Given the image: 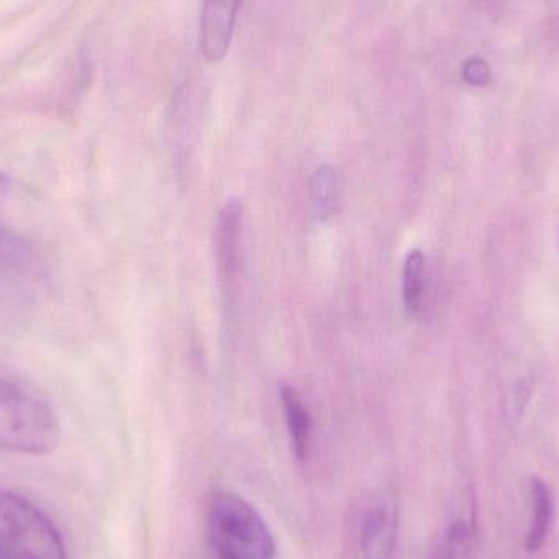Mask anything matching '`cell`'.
I'll use <instances>...</instances> for the list:
<instances>
[{"mask_svg": "<svg viewBox=\"0 0 559 559\" xmlns=\"http://www.w3.org/2000/svg\"><path fill=\"white\" fill-rule=\"evenodd\" d=\"M61 427L45 394L23 374L0 365V452L48 455Z\"/></svg>", "mask_w": 559, "mask_h": 559, "instance_id": "6da1fadb", "label": "cell"}, {"mask_svg": "<svg viewBox=\"0 0 559 559\" xmlns=\"http://www.w3.org/2000/svg\"><path fill=\"white\" fill-rule=\"evenodd\" d=\"M209 537L218 559H275L277 555L267 522L235 492L218 491L210 501Z\"/></svg>", "mask_w": 559, "mask_h": 559, "instance_id": "7a4b0ae2", "label": "cell"}, {"mask_svg": "<svg viewBox=\"0 0 559 559\" xmlns=\"http://www.w3.org/2000/svg\"><path fill=\"white\" fill-rule=\"evenodd\" d=\"M0 559H69L56 525L32 502L2 488Z\"/></svg>", "mask_w": 559, "mask_h": 559, "instance_id": "3957f363", "label": "cell"}, {"mask_svg": "<svg viewBox=\"0 0 559 559\" xmlns=\"http://www.w3.org/2000/svg\"><path fill=\"white\" fill-rule=\"evenodd\" d=\"M397 537L396 506L388 496L374 498L360 525V551L364 559H391Z\"/></svg>", "mask_w": 559, "mask_h": 559, "instance_id": "277c9868", "label": "cell"}, {"mask_svg": "<svg viewBox=\"0 0 559 559\" xmlns=\"http://www.w3.org/2000/svg\"><path fill=\"white\" fill-rule=\"evenodd\" d=\"M242 213L241 200H229L219 213L218 235H216V252H218V269L225 292L231 293L239 275L242 246Z\"/></svg>", "mask_w": 559, "mask_h": 559, "instance_id": "5b68a950", "label": "cell"}, {"mask_svg": "<svg viewBox=\"0 0 559 559\" xmlns=\"http://www.w3.org/2000/svg\"><path fill=\"white\" fill-rule=\"evenodd\" d=\"M242 0H203L202 52L210 62L225 58Z\"/></svg>", "mask_w": 559, "mask_h": 559, "instance_id": "8992f818", "label": "cell"}, {"mask_svg": "<svg viewBox=\"0 0 559 559\" xmlns=\"http://www.w3.org/2000/svg\"><path fill=\"white\" fill-rule=\"evenodd\" d=\"M283 413H285L286 427L292 440L293 453L299 462L308 460L312 445V420L302 401L299 400L295 388L288 383L280 386Z\"/></svg>", "mask_w": 559, "mask_h": 559, "instance_id": "52a82bcc", "label": "cell"}, {"mask_svg": "<svg viewBox=\"0 0 559 559\" xmlns=\"http://www.w3.org/2000/svg\"><path fill=\"white\" fill-rule=\"evenodd\" d=\"M312 213L319 222H328L341 205V174L334 166L318 167L311 177Z\"/></svg>", "mask_w": 559, "mask_h": 559, "instance_id": "ba28073f", "label": "cell"}, {"mask_svg": "<svg viewBox=\"0 0 559 559\" xmlns=\"http://www.w3.org/2000/svg\"><path fill=\"white\" fill-rule=\"evenodd\" d=\"M532 501H534V515H532L531 531L527 537V550L531 554L540 550L550 534L554 522V496L550 486L540 478L532 481Z\"/></svg>", "mask_w": 559, "mask_h": 559, "instance_id": "9c48e42d", "label": "cell"}, {"mask_svg": "<svg viewBox=\"0 0 559 559\" xmlns=\"http://www.w3.org/2000/svg\"><path fill=\"white\" fill-rule=\"evenodd\" d=\"M426 280V258L419 249L407 252L403 269V299L407 314H419Z\"/></svg>", "mask_w": 559, "mask_h": 559, "instance_id": "30bf717a", "label": "cell"}, {"mask_svg": "<svg viewBox=\"0 0 559 559\" xmlns=\"http://www.w3.org/2000/svg\"><path fill=\"white\" fill-rule=\"evenodd\" d=\"M462 75L466 84L472 87H486L491 82V69H489L488 62L478 56L469 58L463 64Z\"/></svg>", "mask_w": 559, "mask_h": 559, "instance_id": "8fae6325", "label": "cell"}, {"mask_svg": "<svg viewBox=\"0 0 559 559\" xmlns=\"http://www.w3.org/2000/svg\"><path fill=\"white\" fill-rule=\"evenodd\" d=\"M527 396L528 393L524 390V386H518L512 391L508 406H506V414H508V419L511 423H518L521 419V414L524 413L525 403H527Z\"/></svg>", "mask_w": 559, "mask_h": 559, "instance_id": "7c38bea8", "label": "cell"}, {"mask_svg": "<svg viewBox=\"0 0 559 559\" xmlns=\"http://www.w3.org/2000/svg\"><path fill=\"white\" fill-rule=\"evenodd\" d=\"M3 249H5V242H3L2 236H0V261L5 258V254H3Z\"/></svg>", "mask_w": 559, "mask_h": 559, "instance_id": "4fadbf2b", "label": "cell"}, {"mask_svg": "<svg viewBox=\"0 0 559 559\" xmlns=\"http://www.w3.org/2000/svg\"><path fill=\"white\" fill-rule=\"evenodd\" d=\"M440 559H442V558H440Z\"/></svg>", "mask_w": 559, "mask_h": 559, "instance_id": "5bb4252c", "label": "cell"}]
</instances>
